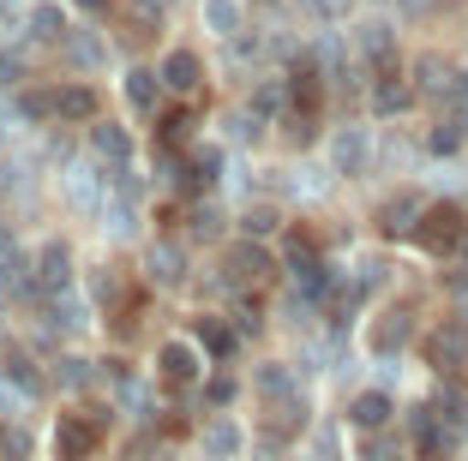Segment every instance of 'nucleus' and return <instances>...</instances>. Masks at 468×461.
I'll list each match as a JSON object with an SVG mask.
<instances>
[{"label":"nucleus","instance_id":"obj_1","mask_svg":"<svg viewBox=\"0 0 468 461\" xmlns=\"http://www.w3.org/2000/svg\"><path fill=\"white\" fill-rule=\"evenodd\" d=\"M414 240L427 246V252H456V246L468 240V216L456 210V204H427V216H420Z\"/></svg>","mask_w":468,"mask_h":461},{"label":"nucleus","instance_id":"obj_2","mask_svg":"<svg viewBox=\"0 0 468 461\" xmlns=\"http://www.w3.org/2000/svg\"><path fill=\"white\" fill-rule=\"evenodd\" d=\"M97 444H102V425L97 420H84V414H60V425H55V456L60 461H90V456H97Z\"/></svg>","mask_w":468,"mask_h":461},{"label":"nucleus","instance_id":"obj_3","mask_svg":"<svg viewBox=\"0 0 468 461\" xmlns=\"http://www.w3.org/2000/svg\"><path fill=\"white\" fill-rule=\"evenodd\" d=\"M427 360L439 372H456V366H463V360H468V318H451L444 330H432V336H427Z\"/></svg>","mask_w":468,"mask_h":461},{"label":"nucleus","instance_id":"obj_4","mask_svg":"<svg viewBox=\"0 0 468 461\" xmlns=\"http://www.w3.org/2000/svg\"><path fill=\"white\" fill-rule=\"evenodd\" d=\"M367 162H372V132L367 126H343V132L331 138V168L336 174H360Z\"/></svg>","mask_w":468,"mask_h":461},{"label":"nucleus","instance_id":"obj_5","mask_svg":"<svg viewBox=\"0 0 468 461\" xmlns=\"http://www.w3.org/2000/svg\"><path fill=\"white\" fill-rule=\"evenodd\" d=\"M222 276H229L234 288H247V282H264V276H271V252H264V246H252V240L229 246V258H222Z\"/></svg>","mask_w":468,"mask_h":461},{"label":"nucleus","instance_id":"obj_6","mask_svg":"<svg viewBox=\"0 0 468 461\" xmlns=\"http://www.w3.org/2000/svg\"><path fill=\"white\" fill-rule=\"evenodd\" d=\"M67 288H72V252L55 240V246H42V252H37V294L55 299V294H67Z\"/></svg>","mask_w":468,"mask_h":461},{"label":"nucleus","instance_id":"obj_7","mask_svg":"<svg viewBox=\"0 0 468 461\" xmlns=\"http://www.w3.org/2000/svg\"><path fill=\"white\" fill-rule=\"evenodd\" d=\"M414 102V84H402V72L378 67V79H372V114H402Z\"/></svg>","mask_w":468,"mask_h":461},{"label":"nucleus","instance_id":"obj_8","mask_svg":"<svg viewBox=\"0 0 468 461\" xmlns=\"http://www.w3.org/2000/svg\"><path fill=\"white\" fill-rule=\"evenodd\" d=\"M240 444H247V437H240V425H234V420H210L205 432H198L205 461H234V456H240Z\"/></svg>","mask_w":468,"mask_h":461},{"label":"nucleus","instance_id":"obj_9","mask_svg":"<svg viewBox=\"0 0 468 461\" xmlns=\"http://www.w3.org/2000/svg\"><path fill=\"white\" fill-rule=\"evenodd\" d=\"M252 383H259V395H264V402H294V395H301V383H294V372L289 366H282V360H264V366L259 372H252Z\"/></svg>","mask_w":468,"mask_h":461},{"label":"nucleus","instance_id":"obj_10","mask_svg":"<svg viewBox=\"0 0 468 461\" xmlns=\"http://www.w3.org/2000/svg\"><path fill=\"white\" fill-rule=\"evenodd\" d=\"M420 216H427V204L414 198V192H402V198H390L385 210H378V228H385V234H414Z\"/></svg>","mask_w":468,"mask_h":461},{"label":"nucleus","instance_id":"obj_11","mask_svg":"<svg viewBox=\"0 0 468 461\" xmlns=\"http://www.w3.org/2000/svg\"><path fill=\"white\" fill-rule=\"evenodd\" d=\"M97 90L90 84H67V90H55V120H97Z\"/></svg>","mask_w":468,"mask_h":461},{"label":"nucleus","instance_id":"obj_12","mask_svg":"<svg viewBox=\"0 0 468 461\" xmlns=\"http://www.w3.org/2000/svg\"><path fill=\"white\" fill-rule=\"evenodd\" d=\"M163 84L168 90H198V84H205V67H198L193 48H175V55L163 60Z\"/></svg>","mask_w":468,"mask_h":461},{"label":"nucleus","instance_id":"obj_13","mask_svg":"<svg viewBox=\"0 0 468 461\" xmlns=\"http://www.w3.org/2000/svg\"><path fill=\"white\" fill-rule=\"evenodd\" d=\"M409 336H414V318L397 306V312H385L378 324H372V353H397Z\"/></svg>","mask_w":468,"mask_h":461},{"label":"nucleus","instance_id":"obj_14","mask_svg":"<svg viewBox=\"0 0 468 461\" xmlns=\"http://www.w3.org/2000/svg\"><path fill=\"white\" fill-rule=\"evenodd\" d=\"M156 366H163V378L186 383L198 372V348H193V341H163V348H156Z\"/></svg>","mask_w":468,"mask_h":461},{"label":"nucleus","instance_id":"obj_15","mask_svg":"<svg viewBox=\"0 0 468 461\" xmlns=\"http://www.w3.org/2000/svg\"><path fill=\"white\" fill-rule=\"evenodd\" d=\"M348 420H355L360 432H385V420H390V395H385V390H367V395H355V407H348Z\"/></svg>","mask_w":468,"mask_h":461},{"label":"nucleus","instance_id":"obj_16","mask_svg":"<svg viewBox=\"0 0 468 461\" xmlns=\"http://www.w3.org/2000/svg\"><path fill=\"white\" fill-rule=\"evenodd\" d=\"M360 55L372 60V67H390V48H397V37H390V25L385 18H372V25H360Z\"/></svg>","mask_w":468,"mask_h":461},{"label":"nucleus","instance_id":"obj_17","mask_svg":"<svg viewBox=\"0 0 468 461\" xmlns=\"http://www.w3.org/2000/svg\"><path fill=\"white\" fill-rule=\"evenodd\" d=\"M126 96H133V109H138V114H156V96H163V72H151V67L126 72Z\"/></svg>","mask_w":468,"mask_h":461},{"label":"nucleus","instance_id":"obj_18","mask_svg":"<svg viewBox=\"0 0 468 461\" xmlns=\"http://www.w3.org/2000/svg\"><path fill=\"white\" fill-rule=\"evenodd\" d=\"M90 150H97L102 162H114V168H121L126 156H133V138H126L121 126H90Z\"/></svg>","mask_w":468,"mask_h":461},{"label":"nucleus","instance_id":"obj_19","mask_svg":"<svg viewBox=\"0 0 468 461\" xmlns=\"http://www.w3.org/2000/svg\"><path fill=\"white\" fill-rule=\"evenodd\" d=\"M151 276H156L163 288L186 282V252H180V246H151Z\"/></svg>","mask_w":468,"mask_h":461},{"label":"nucleus","instance_id":"obj_20","mask_svg":"<svg viewBox=\"0 0 468 461\" xmlns=\"http://www.w3.org/2000/svg\"><path fill=\"white\" fill-rule=\"evenodd\" d=\"M30 37H37V42H67L72 37L67 13H60V6H37V13H30Z\"/></svg>","mask_w":468,"mask_h":461},{"label":"nucleus","instance_id":"obj_21","mask_svg":"<svg viewBox=\"0 0 468 461\" xmlns=\"http://www.w3.org/2000/svg\"><path fill=\"white\" fill-rule=\"evenodd\" d=\"M0 378L13 383V390L25 395V402H30V395H42V378H37V366H30L25 353H6V372H0Z\"/></svg>","mask_w":468,"mask_h":461},{"label":"nucleus","instance_id":"obj_22","mask_svg":"<svg viewBox=\"0 0 468 461\" xmlns=\"http://www.w3.org/2000/svg\"><path fill=\"white\" fill-rule=\"evenodd\" d=\"M193 336H198V348H210L217 360H229V353H234V330L222 324V318H198V330H193Z\"/></svg>","mask_w":468,"mask_h":461},{"label":"nucleus","instance_id":"obj_23","mask_svg":"<svg viewBox=\"0 0 468 461\" xmlns=\"http://www.w3.org/2000/svg\"><path fill=\"white\" fill-rule=\"evenodd\" d=\"M205 25L217 30V37H234V30H240V6H234V0H205Z\"/></svg>","mask_w":468,"mask_h":461},{"label":"nucleus","instance_id":"obj_24","mask_svg":"<svg viewBox=\"0 0 468 461\" xmlns=\"http://www.w3.org/2000/svg\"><path fill=\"white\" fill-rule=\"evenodd\" d=\"M360 461H402V444L385 437V432H367L360 437Z\"/></svg>","mask_w":468,"mask_h":461},{"label":"nucleus","instance_id":"obj_25","mask_svg":"<svg viewBox=\"0 0 468 461\" xmlns=\"http://www.w3.org/2000/svg\"><path fill=\"white\" fill-rule=\"evenodd\" d=\"M67 55H72V67H97V60H102V42L90 37V30H72V37H67Z\"/></svg>","mask_w":468,"mask_h":461},{"label":"nucleus","instance_id":"obj_26","mask_svg":"<svg viewBox=\"0 0 468 461\" xmlns=\"http://www.w3.org/2000/svg\"><path fill=\"white\" fill-rule=\"evenodd\" d=\"M414 90H451V72H444L439 55H427L420 67H414Z\"/></svg>","mask_w":468,"mask_h":461},{"label":"nucleus","instance_id":"obj_27","mask_svg":"<svg viewBox=\"0 0 468 461\" xmlns=\"http://www.w3.org/2000/svg\"><path fill=\"white\" fill-rule=\"evenodd\" d=\"M240 228H247V240H252V234H276L282 216H276V204H252L247 216H240Z\"/></svg>","mask_w":468,"mask_h":461},{"label":"nucleus","instance_id":"obj_28","mask_svg":"<svg viewBox=\"0 0 468 461\" xmlns=\"http://www.w3.org/2000/svg\"><path fill=\"white\" fill-rule=\"evenodd\" d=\"M126 25H133V37H151L163 25V6L156 0H138V6H126Z\"/></svg>","mask_w":468,"mask_h":461},{"label":"nucleus","instance_id":"obj_29","mask_svg":"<svg viewBox=\"0 0 468 461\" xmlns=\"http://www.w3.org/2000/svg\"><path fill=\"white\" fill-rule=\"evenodd\" d=\"M463 126H456V120H444V126H432V138H427V150H432V156H451V150H463Z\"/></svg>","mask_w":468,"mask_h":461},{"label":"nucleus","instance_id":"obj_30","mask_svg":"<svg viewBox=\"0 0 468 461\" xmlns=\"http://www.w3.org/2000/svg\"><path fill=\"white\" fill-rule=\"evenodd\" d=\"M30 449H37V444H30V432H25V425L0 432V461H30Z\"/></svg>","mask_w":468,"mask_h":461},{"label":"nucleus","instance_id":"obj_31","mask_svg":"<svg viewBox=\"0 0 468 461\" xmlns=\"http://www.w3.org/2000/svg\"><path fill=\"white\" fill-rule=\"evenodd\" d=\"M276 109H282V84H259V96H252V114L264 120V114H276Z\"/></svg>","mask_w":468,"mask_h":461},{"label":"nucleus","instance_id":"obj_32","mask_svg":"<svg viewBox=\"0 0 468 461\" xmlns=\"http://www.w3.org/2000/svg\"><path fill=\"white\" fill-rule=\"evenodd\" d=\"M60 383H67V390H84V383H90V366H84V360H60V372H55Z\"/></svg>","mask_w":468,"mask_h":461},{"label":"nucleus","instance_id":"obj_33","mask_svg":"<svg viewBox=\"0 0 468 461\" xmlns=\"http://www.w3.org/2000/svg\"><path fill=\"white\" fill-rule=\"evenodd\" d=\"M25 79V60L18 55H0V90H6V84H18Z\"/></svg>","mask_w":468,"mask_h":461},{"label":"nucleus","instance_id":"obj_34","mask_svg":"<svg viewBox=\"0 0 468 461\" xmlns=\"http://www.w3.org/2000/svg\"><path fill=\"white\" fill-rule=\"evenodd\" d=\"M193 234H217V210H210V204H205V210H193Z\"/></svg>","mask_w":468,"mask_h":461},{"label":"nucleus","instance_id":"obj_35","mask_svg":"<svg viewBox=\"0 0 468 461\" xmlns=\"http://www.w3.org/2000/svg\"><path fill=\"white\" fill-rule=\"evenodd\" d=\"M210 402H234V378H217V383H210Z\"/></svg>","mask_w":468,"mask_h":461},{"label":"nucleus","instance_id":"obj_36","mask_svg":"<svg viewBox=\"0 0 468 461\" xmlns=\"http://www.w3.org/2000/svg\"><path fill=\"white\" fill-rule=\"evenodd\" d=\"M79 6H84V13H109L114 0H79Z\"/></svg>","mask_w":468,"mask_h":461}]
</instances>
